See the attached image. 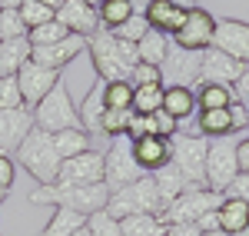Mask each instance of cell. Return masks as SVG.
I'll return each mask as SVG.
<instances>
[{
	"label": "cell",
	"instance_id": "6da1fadb",
	"mask_svg": "<svg viewBox=\"0 0 249 236\" xmlns=\"http://www.w3.org/2000/svg\"><path fill=\"white\" fill-rule=\"evenodd\" d=\"M107 200H110V190L107 183H47V186H37L30 193V203H40V206H67V210H77L83 217H90L96 210H107Z\"/></svg>",
	"mask_w": 249,
	"mask_h": 236
},
{
	"label": "cell",
	"instance_id": "7a4b0ae2",
	"mask_svg": "<svg viewBox=\"0 0 249 236\" xmlns=\"http://www.w3.org/2000/svg\"><path fill=\"white\" fill-rule=\"evenodd\" d=\"M87 50H90L96 77L107 80V83L110 80H130V70L140 63L136 43L113 37L110 30H96L93 37L87 40Z\"/></svg>",
	"mask_w": 249,
	"mask_h": 236
},
{
	"label": "cell",
	"instance_id": "3957f363",
	"mask_svg": "<svg viewBox=\"0 0 249 236\" xmlns=\"http://www.w3.org/2000/svg\"><path fill=\"white\" fill-rule=\"evenodd\" d=\"M14 157H17V163L37 180L40 186L57 183V173H60V163H63V160H60L57 146H53V137H50L47 130L30 127V133L23 137V143L17 146Z\"/></svg>",
	"mask_w": 249,
	"mask_h": 236
},
{
	"label": "cell",
	"instance_id": "277c9868",
	"mask_svg": "<svg viewBox=\"0 0 249 236\" xmlns=\"http://www.w3.org/2000/svg\"><path fill=\"white\" fill-rule=\"evenodd\" d=\"M163 210H166V203H163V197H160V190H156L150 173H143L140 180L113 190L110 200H107V213L116 219L133 217V213H156V217H163Z\"/></svg>",
	"mask_w": 249,
	"mask_h": 236
},
{
	"label": "cell",
	"instance_id": "5b68a950",
	"mask_svg": "<svg viewBox=\"0 0 249 236\" xmlns=\"http://www.w3.org/2000/svg\"><path fill=\"white\" fill-rule=\"evenodd\" d=\"M30 113H34V127L47 130V133L77 130L80 127V110H77V103H73V97H70V90H67L63 80H57V87L40 100Z\"/></svg>",
	"mask_w": 249,
	"mask_h": 236
},
{
	"label": "cell",
	"instance_id": "8992f818",
	"mask_svg": "<svg viewBox=\"0 0 249 236\" xmlns=\"http://www.w3.org/2000/svg\"><path fill=\"white\" fill-rule=\"evenodd\" d=\"M170 146H173V157H170L173 166L190 180L193 186H206V153H210V137L179 130V133L170 140Z\"/></svg>",
	"mask_w": 249,
	"mask_h": 236
},
{
	"label": "cell",
	"instance_id": "52a82bcc",
	"mask_svg": "<svg viewBox=\"0 0 249 236\" xmlns=\"http://www.w3.org/2000/svg\"><path fill=\"white\" fill-rule=\"evenodd\" d=\"M236 146H239L236 133H232V137L210 140V153H206V186L216 190V193H223L232 180H236V173H239Z\"/></svg>",
	"mask_w": 249,
	"mask_h": 236
},
{
	"label": "cell",
	"instance_id": "ba28073f",
	"mask_svg": "<svg viewBox=\"0 0 249 236\" xmlns=\"http://www.w3.org/2000/svg\"><path fill=\"white\" fill-rule=\"evenodd\" d=\"M103 166H107V170H103V183H107L110 193L143 177L140 163L133 160V140L130 137H113L110 140V150L103 153Z\"/></svg>",
	"mask_w": 249,
	"mask_h": 236
},
{
	"label": "cell",
	"instance_id": "9c48e42d",
	"mask_svg": "<svg viewBox=\"0 0 249 236\" xmlns=\"http://www.w3.org/2000/svg\"><path fill=\"white\" fill-rule=\"evenodd\" d=\"M160 73L166 87H190L196 90L203 83V50H183L173 43L166 60L160 63Z\"/></svg>",
	"mask_w": 249,
	"mask_h": 236
},
{
	"label": "cell",
	"instance_id": "30bf717a",
	"mask_svg": "<svg viewBox=\"0 0 249 236\" xmlns=\"http://www.w3.org/2000/svg\"><path fill=\"white\" fill-rule=\"evenodd\" d=\"M219 203H223V193H216L210 186H190L163 210V219L166 223H196L206 210H216Z\"/></svg>",
	"mask_w": 249,
	"mask_h": 236
},
{
	"label": "cell",
	"instance_id": "8fae6325",
	"mask_svg": "<svg viewBox=\"0 0 249 236\" xmlns=\"http://www.w3.org/2000/svg\"><path fill=\"white\" fill-rule=\"evenodd\" d=\"M213 34H216L213 14L203 7H193V10H186L183 27L173 34V43L183 50H206V47H213Z\"/></svg>",
	"mask_w": 249,
	"mask_h": 236
},
{
	"label": "cell",
	"instance_id": "7c38bea8",
	"mask_svg": "<svg viewBox=\"0 0 249 236\" xmlns=\"http://www.w3.org/2000/svg\"><path fill=\"white\" fill-rule=\"evenodd\" d=\"M60 80V70H50V67H40L34 60H27L23 67L17 70V83H20V93H23V107L34 110L40 100L47 97Z\"/></svg>",
	"mask_w": 249,
	"mask_h": 236
},
{
	"label": "cell",
	"instance_id": "4fadbf2b",
	"mask_svg": "<svg viewBox=\"0 0 249 236\" xmlns=\"http://www.w3.org/2000/svg\"><path fill=\"white\" fill-rule=\"evenodd\" d=\"M213 47L236 57L239 63L249 67V23L246 20H232V17H223L216 20V34H213Z\"/></svg>",
	"mask_w": 249,
	"mask_h": 236
},
{
	"label": "cell",
	"instance_id": "5bb4252c",
	"mask_svg": "<svg viewBox=\"0 0 249 236\" xmlns=\"http://www.w3.org/2000/svg\"><path fill=\"white\" fill-rule=\"evenodd\" d=\"M103 153L100 150H87V153H77V157L63 160L60 163V183H103Z\"/></svg>",
	"mask_w": 249,
	"mask_h": 236
},
{
	"label": "cell",
	"instance_id": "9a60e30c",
	"mask_svg": "<svg viewBox=\"0 0 249 236\" xmlns=\"http://www.w3.org/2000/svg\"><path fill=\"white\" fill-rule=\"evenodd\" d=\"M246 63H239L236 57L216 50V47H206L203 50V83H226V87H236L239 77H243Z\"/></svg>",
	"mask_w": 249,
	"mask_h": 236
},
{
	"label": "cell",
	"instance_id": "2e32d148",
	"mask_svg": "<svg viewBox=\"0 0 249 236\" xmlns=\"http://www.w3.org/2000/svg\"><path fill=\"white\" fill-rule=\"evenodd\" d=\"M87 50V37H77V34H70L67 40H60V43H50V47H34L30 50V60L40 63V67H50V70H63L67 63H73Z\"/></svg>",
	"mask_w": 249,
	"mask_h": 236
},
{
	"label": "cell",
	"instance_id": "e0dca14e",
	"mask_svg": "<svg viewBox=\"0 0 249 236\" xmlns=\"http://www.w3.org/2000/svg\"><path fill=\"white\" fill-rule=\"evenodd\" d=\"M57 20L70 30V34L87 37V40L100 30V14H96V7L83 3V0H67V3L57 10Z\"/></svg>",
	"mask_w": 249,
	"mask_h": 236
},
{
	"label": "cell",
	"instance_id": "ac0fdd59",
	"mask_svg": "<svg viewBox=\"0 0 249 236\" xmlns=\"http://www.w3.org/2000/svg\"><path fill=\"white\" fill-rule=\"evenodd\" d=\"M173 157V146L166 137H160V133H150V137H140L133 140V160L140 163V170L143 173H156L160 166H166Z\"/></svg>",
	"mask_w": 249,
	"mask_h": 236
},
{
	"label": "cell",
	"instance_id": "d6986e66",
	"mask_svg": "<svg viewBox=\"0 0 249 236\" xmlns=\"http://www.w3.org/2000/svg\"><path fill=\"white\" fill-rule=\"evenodd\" d=\"M30 127H34L30 110H0V153H17Z\"/></svg>",
	"mask_w": 249,
	"mask_h": 236
},
{
	"label": "cell",
	"instance_id": "ffe728a7",
	"mask_svg": "<svg viewBox=\"0 0 249 236\" xmlns=\"http://www.w3.org/2000/svg\"><path fill=\"white\" fill-rule=\"evenodd\" d=\"M143 17H146V23H150L153 30H160V34L173 37V34L183 27V20H186V10L173 7L170 0H150V3H146V10H143Z\"/></svg>",
	"mask_w": 249,
	"mask_h": 236
},
{
	"label": "cell",
	"instance_id": "44dd1931",
	"mask_svg": "<svg viewBox=\"0 0 249 236\" xmlns=\"http://www.w3.org/2000/svg\"><path fill=\"white\" fill-rule=\"evenodd\" d=\"M103 87H107V80H96L93 87H90V93L87 100L80 103V127L87 130V133H100V120L107 113V100H103Z\"/></svg>",
	"mask_w": 249,
	"mask_h": 236
},
{
	"label": "cell",
	"instance_id": "7402d4cb",
	"mask_svg": "<svg viewBox=\"0 0 249 236\" xmlns=\"http://www.w3.org/2000/svg\"><path fill=\"white\" fill-rule=\"evenodd\" d=\"M30 40L17 37V40H0V77H14L20 67L30 60Z\"/></svg>",
	"mask_w": 249,
	"mask_h": 236
},
{
	"label": "cell",
	"instance_id": "603a6c76",
	"mask_svg": "<svg viewBox=\"0 0 249 236\" xmlns=\"http://www.w3.org/2000/svg\"><path fill=\"white\" fill-rule=\"evenodd\" d=\"M196 133H203V137H232L236 130H232V120H230V110L226 107H219V110H196Z\"/></svg>",
	"mask_w": 249,
	"mask_h": 236
},
{
	"label": "cell",
	"instance_id": "cb8c5ba5",
	"mask_svg": "<svg viewBox=\"0 0 249 236\" xmlns=\"http://www.w3.org/2000/svg\"><path fill=\"white\" fill-rule=\"evenodd\" d=\"M219 230L230 233V236L249 230V203L232 200V197H223V203H219Z\"/></svg>",
	"mask_w": 249,
	"mask_h": 236
},
{
	"label": "cell",
	"instance_id": "d4e9b609",
	"mask_svg": "<svg viewBox=\"0 0 249 236\" xmlns=\"http://www.w3.org/2000/svg\"><path fill=\"white\" fill-rule=\"evenodd\" d=\"M150 177H153L156 190H160V197H163V203H166V206H170V203L179 197V193H186V190L193 186V183L183 177V173H179V170H176L173 163L160 166V170H156V173H150Z\"/></svg>",
	"mask_w": 249,
	"mask_h": 236
},
{
	"label": "cell",
	"instance_id": "484cf974",
	"mask_svg": "<svg viewBox=\"0 0 249 236\" xmlns=\"http://www.w3.org/2000/svg\"><path fill=\"white\" fill-rule=\"evenodd\" d=\"M163 110L176 117L179 123L183 120H190L196 113V90L190 87H166V93H163Z\"/></svg>",
	"mask_w": 249,
	"mask_h": 236
},
{
	"label": "cell",
	"instance_id": "4316f807",
	"mask_svg": "<svg viewBox=\"0 0 249 236\" xmlns=\"http://www.w3.org/2000/svg\"><path fill=\"white\" fill-rule=\"evenodd\" d=\"M87 226V217L77 210H67V206H53V217L47 219L43 233L40 236H73L77 230Z\"/></svg>",
	"mask_w": 249,
	"mask_h": 236
},
{
	"label": "cell",
	"instance_id": "83f0119b",
	"mask_svg": "<svg viewBox=\"0 0 249 236\" xmlns=\"http://www.w3.org/2000/svg\"><path fill=\"white\" fill-rule=\"evenodd\" d=\"M170 47H173V37H166V34H160V30L150 27V34L136 43L140 63H153V67H160V63L166 60V54H170Z\"/></svg>",
	"mask_w": 249,
	"mask_h": 236
},
{
	"label": "cell",
	"instance_id": "f1b7e54d",
	"mask_svg": "<svg viewBox=\"0 0 249 236\" xmlns=\"http://www.w3.org/2000/svg\"><path fill=\"white\" fill-rule=\"evenodd\" d=\"M123 236H166V219L156 213H133L120 219Z\"/></svg>",
	"mask_w": 249,
	"mask_h": 236
},
{
	"label": "cell",
	"instance_id": "f546056e",
	"mask_svg": "<svg viewBox=\"0 0 249 236\" xmlns=\"http://www.w3.org/2000/svg\"><path fill=\"white\" fill-rule=\"evenodd\" d=\"M53 137V146H57L60 160H70L77 157V153H87V150H93L90 146V133L77 127V130H57V133H50Z\"/></svg>",
	"mask_w": 249,
	"mask_h": 236
},
{
	"label": "cell",
	"instance_id": "4dcf8cb0",
	"mask_svg": "<svg viewBox=\"0 0 249 236\" xmlns=\"http://www.w3.org/2000/svg\"><path fill=\"white\" fill-rule=\"evenodd\" d=\"M96 14H100V30H116L120 23H126L136 14V3L133 0H103L96 7Z\"/></svg>",
	"mask_w": 249,
	"mask_h": 236
},
{
	"label": "cell",
	"instance_id": "1f68e13d",
	"mask_svg": "<svg viewBox=\"0 0 249 236\" xmlns=\"http://www.w3.org/2000/svg\"><path fill=\"white\" fill-rule=\"evenodd\" d=\"M232 97H236V93H232V87H226V83H199V87H196V110L230 107Z\"/></svg>",
	"mask_w": 249,
	"mask_h": 236
},
{
	"label": "cell",
	"instance_id": "d6a6232c",
	"mask_svg": "<svg viewBox=\"0 0 249 236\" xmlns=\"http://www.w3.org/2000/svg\"><path fill=\"white\" fill-rule=\"evenodd\" d=\"M163 93H166V83H146V87H133V113L140 117H150L163 107Z\"/></svg>",
	"mask_w": 249,
	"mask_h": 236
},
{
	"label": "cell",
	"instance_id": "836d02e7",
	"mask_svg": "<svg viewBox=\"0 0 249 236\" xmlns=\"http://www.w3.org/2000/svg\"><path fill=\"white\" fill-rule=\"evenodd\" d=\"M103 100L110 110H133V83L130 80H110L103 87Z\"/></svg>",
	"mask_w": 249,
	"mask_h": 236
},
{
	"label": "cell",
	"instance_id": "e575fe53",
	"mask_svg": "<svg viewBox=\"0 0 249 236\" xmlns=\"http://www.w3.org/2000/svg\"><path fill=\"white\" fill-rule=\"evenodd\" d=\"M70 37V30L60 23L57 17L50 20V23H40V27H34L30 34H27V40H30V47H50V43H60V40Z\"/></svg>",
	"mask_w": 249,
	"mask_h": 236
},
{
	"label": "cell",
	"instance_id": "d590c367",
	"mask_svg": "<svg viewBox=\"0 0 249 236\" xmlns=\"http://www.w3.org/2000/svg\"><path fill=\"white\" fill-rule=\"evenodd\" d=\"M130 117H133V110H110L107 107V113L100 120V133L103 137H126V127H130Z\"/></svg>",
	"mask_w": 249,
	"mask_h": 236
},
{
	"label": "cell",
	"instance_id": "8d00e7d4",
	"mask_svg": "<svg viewBox=\"0 0 249 236\" xmlns=\"http://www.w3.org/2000/svg\"><path fill=\"white\" fill-rule=\"evenodd\" d=\"M20 17H23V23H27V34H30L34 27H40V23H50V20L57 17V10L43 7L40 0H23V3H20Z\"/></svg>",
	"mask_w": 249,
	"mask_h": 236
},
{
	"label": "cell",
	"instance_id": "74e56055",
	"mask_svg": "<svg viewBox=\"0 0 249 236\" xmlns=\"http://www.w3.org/2000/svg\"><path fill=\"white\" fill-rule=\"evenodd\" d=\"M87 230L93 236H123V226H120V219L110 217L107 210H96L87 217Z\"/></svg>",
	"mask_w": 249,
	"mask_h": 236
},
{
	"label": "cell",
	"instance_id": "f35d334b",
	"mask_svg": "<svg viewBox=\"0 0 249 236\" xmlns=\"http://www.w3.org/2000/svg\"><path fill=\"white\" fill-rule=\"evenodd\" d=\"M110 34H113V37H120V40H130V43H140V40L150 34V23H146V17L136 10V14L126 20V23H120L116 30H110Z\"/></svg>",
	"mask_w": 249,
	"mask_h": 236
},
{
	"label": "cell",
	"instance_id": "ab89813d",
	"mask_svg": "<svg viewBox=\"0 0 249 236\" xmlns=\"http://www.w3.org/2000/svg\"><path fill=\"white\" fill-rule=\"evenodd\" d=\"M0 110H27L23 107V93H20L17 73L14 77H0Z\"/></svg>",
	"mask_w": 249,
	"mask_h": 236
},
{
	"label": "cell",
	"instance_id": "60d3db41",
	"mask_svg": "<svg viewBox=\"0 0 249 236\" xmlns=\"http://www.w3.org/2000/svg\"><path fill=\"white\" fill-rule=\"evenodd\" d=\"M17 37H27V23L20 17V10H0V40Z\"/></svg>",
	"mask_w": 249,
	"mask_h": 236
},
{
	"label": "cell",
	"instance_id": "b9f144b4",
	"mask_svg": "<svg viewBox=\"0 0 249 236\" xmlns=\"http://www.w3.org/2000/svg\"><path fill=\"white\" fill-rule=\"evenodd\" d=\"M130 83H133V87L163 83V73H160V67H153V63H136L133 70H130Z\"/></svg>",
	"mask_w": 249,
	"mask_h": 236
},
{
	"label": "cell",
	"instance_id": "7bdbcfd3",
	"mask_svg": "<svg viewBox=\"0 0 249 236\" xmlns=\"http://www.w3.org/2000/svg\"><path fill=\"white\" fill-rule=\"evenodd\" d=\"M226 110H230V120H232V130H236V133H239V130H249V107H246V100L232 97Z\"/></svg>",
	"mask_w": 249,
	"mask_h": 236
},
{
	"label": "cell",
	"instance_id": "ee69618b",
	"mask_svg": "<svg viewBox=\"0 0 249 236\" xmlns=\"http://www.w3.org/2000/svg\"><path fill=\"white\" fill-rule=\"evenodd\" d=\"M153 123H156V133H160V137H166V140H173L176 133H179V120L170 117L163 107H160V110L153 113Z\"/></svg>",
	"mask_w": 249,
	"mask_h": 236
},
{
	"label": "cell",
	"instance_id": "f6af8a7d",
	"mask_svg": "<svg viewBox=\"0 0 249 236\" xmlns=\"http://www.w3.org/2000/svg\"><path fill=\"white\" fill-rule=\"evenodd\" d=\"M223 197H232V200L249 203V173H236V180H232L230 186L223 190Z\"/></svg>",
	"mask_w": 249,
	"mask_h": 236
},
{
	"label": "cell",
	"instance_id": "bcb514c9",
	"mask_svg": "<svg viewBox=\"0 0 249 236\" xmlns=\"http://www.w3.org/2000/svg\"><path fill=\"white\" fill-rule=\"evenodd\" d=\"M14 173H17V166H14L10 153H0V190L10 193V186H14Z\"/></svg>",
	"mask_w": 249,
	"mask_h": 236
},
{
	"label": "cell",
	"instance_id": "7dc6e473",
	"mask_svg": "<svg viewBox=\"0 0 249 236\" xmlns=\"http://www.w3.org/2000/svg\"><path fill=\"white\" fill-rule=\"evenodd\" d=\"M203 230L196 223H166V236H199Z\"/></svg>",
	"mask_w": 249,
	"mask_h": 236
},
{
	"label": "cell",
	"instance_id": "c3c4849f",
	"mask_svg": "<svg viewBox=\"0 0 249 236\" xmlns=\"http://www.w3.org/2000/svg\"><path fill=\"white\" fill-rule=\"evenodd\" d=\"M196 226H199L203 233H213V230H219V206H216V210H206L203 217L196 219Z\"/></svg>",
	"mask_w": 249,
	"mask_h": 236
},
{
	"label": "cell",
	"instance_id": "681fc988",
	"mask_svg": "<svg viewBox=\"0 0 249 236\" xmlns=\"http://www.w3.org/2000/svg\"><path fill=\"white\" fill-rule=\"evenodd\" d=\"M236 160H239V173H249V137L239 140V146H236Z\"/></svg>",
	"mask_w": 249,
	"mask_h": 236
},
{
	"label": "cell",
	"instance_id": "f907efd6",
	"mask_svg": "<svg viewBox=\"0 0 249 236\" xmlns=\"http://www.w3.org/2000/svg\"><path fill=\"white\" fill-rule=\"evenodd\" d=\"M232 93H236L239 100H246V97H249V67L243 70V77H239V83H236V87H232Z\"/></svg>",
	"mask_w": 249,
	"mask_h": 236
},
{
	"label": "cell",
	"instance_id": "816d5d0a",
	"mask_svg": "<svg viewBox=\"0 0 249 236\" xmlns=\"http://www.w3.org/2000/svg\"><path fill=\"white\" fill-rule=\"evenodd\" d=\"M23 0H0V10H20Z\"/></svg>",
	"mask_w": 249,
	"mask_h": 236
},
{
	"label": "cell",
	"instance_id": "f5cc1de1",
	"mask_svg": "<svg viewBox=\"0 0 249 236\" xmlns=\"http://www.w3.org/2000/svg\"><path fill=\"white\" fill-rule=\"evenodd\" d=\"M173 7H179V10H193L196 7V0H170Z\"/></svg>",
	"mask_w": 249,
	"mask_h": 236
},
{
	"label": "cell",
	"instance_id": "db71d44e",
	"mask_svg": "<svg viewBox=\"0 0 249 236\" xmlns=\"http://www.w3.org/2000/svg\"><path fill=\"white\" fill-rule=\"evenodd\" d=\"M40 3H43V7H50V10H60L67 0H40Z\"/></svg>",
	"mask_w": 249,
	"mask_h": 236
},
{
	"label": "cell",
	"instance_id": "11a10c76",
	"mask_svg": "<svg viewBox=\"0 0 249 236\" xmlns=\"http://www.w3.org/2000/svg\"><path fill=\"white\" fill-rule=\"evenodd\" d=\"M199 236H230V233H223V230H213V233H199Z\"/></svg>",
	"mask_w": 249,
	"mask_h": 236
},
{
	"label": "cell",
	"instance_id": "9f6ffc18",
	"mask_svg": "<svg viewBox=\"0 0 249 236\" xmlns=\"http://www.w3.org/2000/svg\"><path fill=\"white\" fill-rule=\"evenodd\" d=\"M73 236H93V233H90V230L83 226V230H77V233H73Z\"/></svg>",
	"mask_w": 249,
	"mask_h": 236
},
{
	"label": "cell",
	"instance_id": "6f0895ef",
	"mask_svg": "<svg viewBox=\"0 0 249 236\" xmlns=\"http://www.w3.org/2000/svg\"><path fill=\"white\" fill-rule=\"evenodd\" d=\"M83 3H90V7H100V3H103V0H83Z\"/></svg>",
	"mask_w": 249,
	"mask_h": 236
},
{
	"label": "cell",
	"instance_id": "680465c9",
	"mask_svg": "<svg viewBox=\"0 0 249 236\" xmlns=\"http://www.w3.org/2000/svg\"><path fill=\"white\" fill-rule=\"evenodd\" d=\"M3 200H7V190H0V203H3Z\"/></svg>",
	"mask_w": 249,
	"mask_h": 236
},
{
	"label": "cell",
	"instance_id": "91938a15",
	"mask_svg": "<svg viewBox=\"0 0 249 236\" xmlns=\"http://www.w3.org/2000/svg\"><path fill=\"white\" fill-rule=\"evenodd\" d=\"M236 236H249V230H243V233H236Z\"/></svg>",
	"mask_w": 249,
	"mask_h": 236
},
{
	"label": "cell",
	"instance_id": "94428289",
	"mask_svg": "<svg viewBox=\"0 0 249 236\" xmlns=\"http://www.w3.org/2000/svg\"><path fill=\"white\" fill-rule=\"evenodd\" d=\"M246 107H249V97H246Z\"/></svg>",
	"mask_w": 249,
	"mask_h": 236
}]
</instances>
